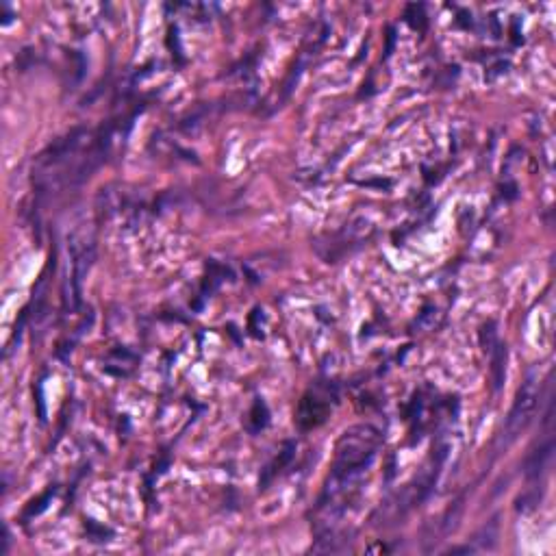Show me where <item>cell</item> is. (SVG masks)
Segmentation results:
<instances>
[{
  "label": "cell",
  "instance_id": "cell-3",
  "mask_svg": "<svg viewBox=\"0 0 556 556\" xmlns=\"http://www.w3.org/2000/svg\"><path fill=\"white\" fill-rule=\"evenodd\" d=\"M335 394L331 396V387H315L309 389L305 398H302L300 407H298V426L302 431H311V428H318L328 413H331V404H333Z\"/></svg>",
  "mask_w": 556,
  "mask_h": 556
},
{
  "label": "cell",
  "instance_id": "cell-2",
  "mask_svg": "<svg viewBox=\"0 0 556 556\" xmlns=\"http://www.w3.org/2000/svg\"><path fill=\"white\" fill-rule=\"evenodd\" d=\"M539 398H541L539 381L530 376L528 381L520 387V391H517L511 413L507 417V424H504V437H507V444L515 441L517 435H522L530 426V422H533V417L539 407Z\"/></svg>",
  "mask_w": 556,
  "mask_h": 556
},
{
  "label": "cell",
  "instance_id": "cell-4",
  "mask_svg": "<svg viewBox=\"0 0 556 556\" xmlns=\"http://www.w3.org/2000/svg\"><path fill=\"white\" fill-rule=\"evenodd\" d=\"M491 355V378H494V389H500L504 378H507V346L498 344L489 350Z\"/></svg>",
  "mask_w": 556,
  "mask_h": 556
},
{
  "label": "cell",
  "instance_id": "cell-1",
  "mask_svg": "<svg viewBox=\"0 0 556 556\" xmlns=\"http://www.w3.org/2000/svg\"><path fill=\"white\" fill-rule=\"evenodd\" d=\"M383 446V433L374 424H357L348 428L337 441L335 461L328 474L324 489L315 507V533L326 537L335 533L350 509V504L357 500L365 472L370 470L378 450Z\"/></svg>",
  "mask_w": 556,
  "mask_h": 556
}]
</instances>
